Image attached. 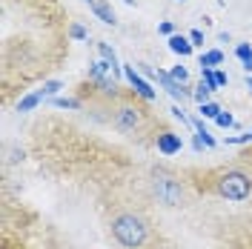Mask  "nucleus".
<instances>
[{
    "label": "nucleus",
    "instance_id": "obj_1",
    "mask_svg": "<svg viewBox=\"0 0 252 249\" xmlns=\"http://www.w3.org/2000/svg\"><path fill=\"white\" fill-rule=\"evenodd\" d=\"M112 238L126 249H138L149 238V223L135 212H121L112 218Z\"/></svg>",
    "mask_w": 252,
    "mask_h": 249
},
{
    "label": "nucleus",
    "instance_id": "obj_2",
    "mask_svg": "<svg viewBox=\"0 0 252 249\" xmlns=\"http://www.w3.org/2000/svg\"><path fill=\"white\" fill-rule=\"evenodd\" d=\"M215 192H218L220 198H226V201H247L252 195V181L247 172L229 169L215 181Z\"/></svg>",
    "mask_w": 252,
    "mask_h": 249
},
{
    "label": "nucleus",
    "instance_id": "obj_3",
    "mask_svg": "<svg viewBox=\"0 0 252 249\" xmlns=\"http://www.w3.org/2000/svg\"><path fill=\"white\" fill-rule=\"evenodd\" d=\"M152 192L158 195V201L166 203V206H181L184 203V187H181V181H175L172 175H155V181H152Z\"/></svg>",
    "mask_w": 252,
    "mask_h": 249
},
{
    "label": "nucleus",
    "instance_id": "obj_4",
    "mask_svg": "<svg viewBox=\"0 0 252 249\" xmlns=\"http://www.w3.org/2000/svg\"><path fill=\"white\" fill-rule=\"evenodd\" d=\"M112 124H115L118 132L132 135V132H138L143 126V109H138V106H121V109H115Z\"/></svg>",
    "mask_w": 252,
    "mask_h": 249
},
{
    "label": "nucleus",
    "instance_id": "obj_5",
    "mask_svg": "<svg viewBox=\"0 0 252 249\" xmlns=\"http://www.w3.org/2000/svg\"><path fill=\"white\" fill-rule=\"evenodd\" d=\"M146 72H149V75H152V78H155L158 83H160V86L166 89V92L172 94L175 100H187V97H192V92H189L187 86L175 83V80H172V75H166V72H160V69H146Z\"/></svg>",
    "mask_w": 252,
    "mask_h": 249
},
{
    "label": "nucleus",
    "instance_id": "obj_6",
    "mask_svg": "<svg viewBox=\"0 0 252 249\" xmlns=\"http://www.w3.org/2000/svg\"><path fill=\"white\" fill-rule=\"evenodd\" d=\"M124 75H126V80L132 83V89L141 94L143 100H155V89H152V86H149V83H146L135 69H132V66H124Z\"/></svg>",
    "mask_w": 252,
    "mask_h": 249
},
{
    "label": "nucleus",
    "instance_id": "obj_7",
    "mask_svg": "<svg viewBox=\"0 0 252 249\" xmlns=\"http://www.w3.org/2000/svg\"><path fill=\"white\" fill-rule=\"evenodd\" d=\"M86 3H89V9H92L106 26H115V23H118V17H115V12H112V6H109V0H86Z\"/></svg>",
    "mask_w": 252,
    "mask_h": 249
},
{
    "label": "nucleus",
    "instance_id": "obj_8",
    "mask_svg": "<svg viewBox=\"0 0 252 249\" xmlns=\"http://www.w3.org/2000/svg\"><path fill=\"white\" fill-rule=\"evenodd\" d=\"M181 135H175V132H163V135H158V149L163 152V155H175V152H181Z\"/></svg>",
    "mask_w": 252,
    "mask_h": 249
},
{
    "label": "nucleus",
    "instance_id": "obj_9",
    "mask_svg": "<svg viewBox=\"0 0 252 249\" xmlns=\"http://www.w3.org/2000/svg\"><path fill=\"white\" fill-rule=\"evenodd\" d=\"M169 49H172L175 55H181V58H187V55H192V40L189 37H184V34H172L169 37Z\"/></svg>",
    "mask_w": 252,
    "mask_h": 249
},
{
    "label": "nucleus",
    "instance_id": "obj_10",
    "mask_svg": "<svg viewBox=\"0 0 252 249\" xmlns=\"http://www.w3.org/2000/svg\"><path fill=\"white\" fill-rule=\"evenodd\" d=\"M235 55H238V61L244 63L247 75H250V72H252V46H250V43H238V46H235Z\"/></svg>",
    "mask_w": 252,
    "mask_h": 249
},
{
    "label": "nucleus",
    "instance_id": "obj_11",
    "mask_svg": "<svg viewBox=\"0 0 252 249\" xmlns=\"http://www.w3.org/2000/svg\"><path fill=\"white\" fill-rule=\"evenodd\" d=\"M40 100H43V92L26 94V97H23V100L17 103V112H32V109H34V106H37V103H40Z\"/></svg>",
    "mask_w": 252,
    "mask_h": 249
},
{
    "label": "nucleus",
    "instance_id": "obj_12",
    "mask_svg": "<svg viewBox=\"0 0 252 249\" xmlns=\"http://www.w3.org/2000/svg\"><path fill=\"white\" fill-rule=\"evenodd\" d=\"M218 63H223V52H218V49L201 55V66H204V69H212V66H218Z\"/></svg>",
    "mask_w": 252,
    "mask_h": 249
},
{
    "label": "nucleus",
    "instance_id": "obj_13",
    "mask_svg": "<svg viewBox=\"0 0 252 249\" xmlns=\"http://www.w3.org/2000/svg\"><path fill=\"white\" fill-rule=\"evenodd\" d=\"M195 100H198V103H209V94H212V89H209V86H206L204 80H201V83H198V86H195Z\"/></svg>",
    "mask_w": 252,
    "mask_h": 249
},
{
    "label": "nucleus",
    "instance_id": "obj_14",
    "mask_svg": "<svg viewBox=\"0 0 252 249\" xmlns=\"http://www.w3.org/2000/svg\"><path fill=\"white\" fill-rule=\"evenodd\" d=\"M97 52H100V55H103V61H109L112 66H115V69H124V66L118 63V58H115V52H112V49L106 46V43H97Z\"/></svg>",
    "mask_w": 252,
    "mask_h": 249
},
{
    "label": "nucleus",
    "instance_id": "obj_15",
    "mask_svg": "<svg viewBox=\"0 0 252 249\" xmlns=\"http://www.w3.org/2000/svg\"><path fill=\"white\" fill-rule=\"evenodd\" d=\"M220 112L223 109H220L218 103H201V118H212V121H215Z\"/></svg>",
    "mask_w": 252,
    "mask_h": 249
},
{
    "label": "nucleus",
    "instance_id": "obj_16",
    "mask_svg": "<svg viewBox=\"0 0 252 249\" xmlns=\"http://www.w3.org/2000/svg\"><path fill=\"white\" fill-rule=\"evenodd\" d=\"M169 75H172V80H175V83H181V86H187V80H189V72L184 69V66H175V69L169 72Z\"/></svg>",
    "mask_w": 252,
    "mask_h": 249
},
{
    "label": "nucleus",
    "instance_id": "obj_17",
    "mask_svg": "<svg viewBox=\"0 0 252 249\" xmlns=\"http://www.w3.org/2000/svg\"><path fill=\"white\" fill-rule=\"evenodd\" d=\"M61 89H63V83H61V80H46L40 92H43V97H49V94H58Z\"/></svg>",
    "mask_w": 252,
    "mask_h": 249
},
{
    "label": "nucleus",
    "instance_id": "obj_18",
    "mask_svg": "<svg viewBox=\"0 0 252 249\" xmlns=\"http://www.w3.org/2000/svg\"><path fill=\"white\" fill-rule=\"evenodd\" d=\"M201 75H204V83L209 86V89H212V92H215V89H218V80H215V72H212V69H204V66H201Z\"/></svg>",
    "mask_w": 252,
    "mask_h": 249
},
{
    "label": "nucleus",
    "instance_id": "obj_19",
    "mask_svg": "<svg viewBox=\"0 0 252 249\" xmlns=\"http://www.w3.org/2000/svg\"><path fill=\"white\" fill-rule=\"evenodd\" d=\"M215 124L223 126V129H229V126H235V118H232V115H226V112H220L218 118H215Z\"/></svg>",
    "mask_w": 252,
    "mask_h": 249
},
{
    "label": "nucleus",
    "instance_id": "obj_20",
    "mask_svg": "<svg viewBox=\"0 0 252 249\" xmlns=\"http://www.w3.org/2000/svg\"><path fill=\"white\" fill-rule=\"evenodd\" d=\"M69 34H72L75 40H86V37H89V34H86V29H83V26H78V23H72V26H69Z\"/></svg>",
    "mask_w": 252,
    "mask_h": 249
},
{
    "label": "nucleus",
    "instance_id": "obj_21",
    "mask_svg": "<svg viewBox=\"0 0 252 249\" xmlns=\"http://www.w3.org/2000/svg\"><path fill=\"white\" fill-rule=\"evenodd\" d=\"M189 40H192V46H204V31L192 29V31H189Z\"/></svg>",
    "mask_w": 252,
    "mask_h": 249
},
{
    "label": "nucleus",
    "instance_id": "obj_22",
    "mask_svg": "<svg viewBox=\"0 0 252 249\" xmlns=\"http://www.w3.org/2000/svg\"><path fill=\"white\" fill-rule=\"evenodd\" d=\"M55 106H63V109H78L80 103H78V100H69V97H58V100H55Z\"/></svg>",
    "mask_w": 252,
    "mask_h": 249
},
{
    "label": "nucleus",
    "instance_id": "obj_23",
    "mask_svg": "<svg viewBox=\"0 0 252 249\" xmlns=\"http://www.w3.org/2000/svg\"><path fill=\"white\" fill-rule=\"evenodd\" d=\"M160 31L172 37V34H175V26H172V23H169V20H163V23H160Z\"/></svg>",
    "mask_w": 252,
    "mask_h": 249
},
{
    "label": "nucleus",
    "instance_id": "obj_24",
    "mask_svg": "<svg viewBox=\"0 0 252 249\" xmlns=\"http://www.w3.org/2000/svg\"><path fill=\"white\" fill-rule=\"evenodd\" d=\"M172 115L178 118V121H181V124H189V118L184 115V109H181V106H175V109H172Z\"/></svg>",
    "mask_w": 252,
    "mask_h": 249
},
{
    "label": "nucleus",
    "instance_id": "obj_25",
    "mask_svg": "<svg viewBox=\"0 0 252 249\" xmlns=\"http://www.w3.org/2000/svg\"><path fill=\"white\" fill-rule=\"evenodd\" d=\"M215 80H218V86H226V75L223 72H215Z\"/></svg>",
    "mask_w": 252,
    "mask_h": 249
},
{
    "label": "nucleus",
    "instance_id": "obj_26",
    "mask_svg": "<svg viewBox=\"0 0 252 249\" xmlns=\"http://www.w3.org/2000/svg\"><path fill=\"white\" fill-rule=\"evenodd\" d=\"M124 3H135V0H124Z\"/></svg>",
    "mask_w": 252,
    "mask_h": 249
},
{
    "label": "nucleus",
    "instance_id": "obj_27",
    "mask_svg": "<svg viewBox=\"0 0 252 249\" xmlns=\"http://www.w3.org/2000/svg\"><path fill=\"white\" fill-rule=\"evenodd\" d=\"M250 89H252V78H250Z\"/></svg>",
    "mask_w": 252,
    "mask_h": 249
}]
</instances>
